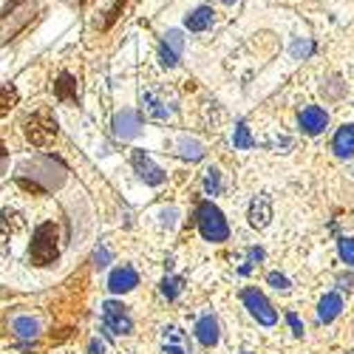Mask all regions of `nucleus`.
<instances>
[{
    "label": "nucleus",
    "instance_id": "nucleus-13",
    "mask_svg": "<svg viewBox=\"0 0 354 354\" xmlns=\"http://www.w3.org/2000/svg\"><path fill=\"white\" fill-rule=\"evenodd\" d=\"M270 218H272V201H270L267 193H261V196H255L252 204H250V224H252L255 230H263V227L270 224Z\"/></svg>",
    "mask_w": 354,
    "mask_h": 354
},
{
    "label": "nucleus",
    "instance_id": "nucleus-5",
    "mask_svg": "<svg viewBox=\"0 0 354 354\" xmlns=\"http://www.w3.org/2000/svg\"><path fill=\"white\" fill-rule=\"evenodd\" d=\"M102 326L108 335H131L133 332V317L125 304L120 301H105L102 304Z\"/></svg>",
    "mask_w": 354,
    "mask_h": 354
},
{
    "label": "nucleus",
    "instance_id": "nucleus-31",
    "mask_svg": "<svg viewBox=\"0 0 354 354\" xmlns=\"http://www.w3.org/2000/svg\"><path fill=\"white\" fill-rule=\"evenodd\" d=\"M108 261V250H97V267H105Z\"/></svg>",
    "mask_w": 354,
    "mask_h": 354
},
{
    "label": "nucleus",
    "instance_id": "nucleus-19",
    "mask_svg": "<svg viewBox=\"0 0 354 354\" xmlns=\"http://www.w3.org/2000/svg\"><path fill=\"white\" fill-rule=\"evenodd\" d=\"M185 26L190 28V32H204V28L213 26V9L210 6H198L196 12H190L185 17Z\"/></svg>",
    "mask_w": 354,
    "mask_h": 354
},
{
    "label": "nucleus",
    "instance_id": "nucleus-6",
    "mask_svg": "<svg viewBox=\"0 0 354 354\" xmlns=\"http://www.w3.org/2000/svg\"><path fill=\"white\" fill-rule=\"evenodd\" d=\"M131 165H133V170H136V176L145 182V185H151V187H159V185H165V179H167V173L159 167V165H153V159L147 156L145 151H133L131 153Z\"/></svg>",
    "mask_w": 354,
    "mask_h": 354
},
{
    "label": "nucleus",
    "instance_id": "nucleus-3",
    "mask_svg": "<svg viewBox=\"0 0 354 354\" xmlns=\"http://www.w3.org/2000/svg\"><path fill=\"white\" fill-rule=\"evenodd\" d=\"M23 136L35 147H48L57 139V120L48 111H37L23 122Z\"/></svg>",
    "mask_w": 354,
    "mask_h": 354
},
{
    "label": "nucleus",
    "instance_id": "nucleus-29",
    "mask_svg": "<svg viewBox=\"0 0 354 354\" xmlns=\"http://www.w3.org/2000/svg\"><path fill=\"white\" fill-rule=\"evenodd\" d=\"M122 6H125V0H116V3L111 6V12H108V20H105V26H111L116 17H120V12H122Z\"/></svg>",
    "mask_w": 354,
    "mask_h": 354
},
{
    "label": "nucleus",
    "instance_id": "nucleus-27",
    "mask_svg": "<svg viewBox=\"0 0 354 354\" xmlns=\"http://www.w3.org/2000/svg\"><path fill=\"white\" fill-rule=\"evenodd\" d=\"M247 258H250V263H244V267H241L244 275L252 270V263H261V261H263V250H261V247H250V250H247Z\"/></svg>",
    "mask_w": 354,
    "mask_h": 354
},
{
    "label": "nucleus",
    "instance_id": "nucleus-25",
    "mask_svg": "<svg viewBox=\"0 0 354 354\" xmlns=\"http://www.w3.org/2000/svg\"><path fill=\"white\" fill-rule=\"evenodd\" d=\"M337 252L346 267H354V239H340L337 241Z\"/></svg>",
    "mask_w": 354,
    "mask_h": 354
},
{
    "label": "nucleus",
    "instance_id": "nucleus-30",
    "mask_svg": "<svg viewBox=\"0 0 354 354\" xmlns=\"http://www.w3.org/2000/svg\"><path fill=\"white\" fill-rule=\"evenodd\" d=\"M88 354H105L102 343H100V340H91V346H88Z\"/></svg>",
    "mask_w": 354,
    "mask_h": 354
},
{
    "label": "nucleus",
    "instance_id": "nucleus-34",
    "mask_svg": "<svg viewBox=\"0 0 354 354\" xmlns=\"http://www.w3.org/2000/svg\"><path fill=\"white\" fill-rule=\"evenodd\" d=\"M244 354H250V351H244Z\"/></svg>",
    "mask_w": 354,
    "mask_h": 354
},
{
    "label": "nucleus",
    "instance_id": "nucleus-23",
    "mask_svg": "<svg viewBox=\"0 0 354 354\" xmlns=\"http://www.w3.org/2000/svg\"><path fill=\"white\" fill-rule=\"evenodd\" d=\"M232 142H235V147H239V151H252V147H255V139L250 136L247 122H239V125H235V136H232Z\"/></svg>",
    "mask_w": 354,
    "mask_h": 354
},
{
    "label": "nucleus",
    "instance_id": "nucleus-12",
    "mask_svg": "<svg viewBox=\"0 0 354 354\" xmlns=\"http://www.w3.org/2000/svg\"><path fill=\"white\" fill-rule=\"evenodd\" d=\"M139 128H142V120H139V113L131 111V108H125V111H120L113 116L116 139H133V136H139Z\"/></svg>",
    "mask_w": 354,
    "mask_h": 354
},
{
    "label": "nucleus",
    "instance_id": "nucleus-4",
    "mask_svg": "<svg viewBox=\"0 0 354 354\" xmlns=\"http://www.w3.org/2000/svg\"><path fill=\"white\" fill-rule=\"evenodd\" d=\"M241 304L247 306V312L261 323V326H275L278 323V312L272 309V304L267 301V295H263L258 286H247L241 292Z\"/></svg>",
    "mask_w": 354,
    "mask_h": 354
},
{
    "label": "nucleus",
    "instance_id": "nucleus-2",
    "mask_svg": "<svg viewBox=\"0 0 354 354\" xmlns=\"http://www.w3.org/2000/svg\"><path fill=\"white\" fill-rule=\"evenodd\" d=\"M196 227H198L204 241L221 244V241L230 239L227 218H224V213L216 207L213 201H198V207H196Z\"/></svg>",
    "mask_w": 354,
    "mask_h": 354
},
{
    "label": "nucleus",
    "instance_id": "nucleus-24",
    "mask_svg": "<svg viewBox=\"0 0 354 354\" xmlns=\"http://www.w3.org/2000/svg\"><path fill=\"white\" fill-rule=\"evenodd\" d=\"M218 190H221V170L218 167H207L204 170V193L218 196Z\"/></svg>",
    "mask_w": 354,
    "mask_h": 354
},
{
    "label": "nucleus",
    "instance_id": "nucleus-18",
    "mask_svg": "<svg viewBox=\"0 0 354 354\" xmlns=\"http://www.w3.org/2000/svg\"><path fill=\"white\" fill-rule=\"evenodd\" d=\"M54 97L60 102H77V80L68 71H63L54 80Z\"/></svg>",
    "mask_w": 354,
    "mask_h": 354
},
{
    "label": "nucleus",
    "instance_id": "nucleus-28",
    "mask_svg": "<svg viewBox=\"0 0 354 354\" xmlns=\"http://www.w3.org/2000/svg\"><path fill=\"white\" fill-rule=\"evenodd\" d=\"M286 323L292 326V332H295V335H298V337H304V323H301V317H298V315H295V312H289V315H286Z\"/></svg>",
    "mask_w": 354,
    "mask_h": 354
},
{
    "label": "nucleus",
    "instance_id": "nucleus-16",
    "mask_svg": "<svg viewBox=\"0 0 354 354\" xmlns=\"http://www.w3.org/2000/svg\"><path fill=\"white\" fill-rule=\"evenodd\" d=\"M332 151H335V156H340V159L354 156V125L337 128V133H335V139H332Z\"/></svg>",
    "mask_w": 354,
    "mask_h": 354
},
{
    "label": "nucleus",
    "instance_id": "nucleus-32",
    "mask_svg": "<svg viewBox=\"0 0 354 354\" xmlns=\"http://www.w3.org/2000/svg\"><path fill=\"white\" fill-rule=\"evenodd\" d=\"M6 156H9V151H6V145H3V142H0V162H3Z\"/></svg>",
    "mask_w": 354,
    "mask_h": 354
},
{
    "label": "nucleus",
    "instance_id": "nucleus-26",
    "mask_svg": "<svg viewBox=\"0 0 354 354\" xmlns=\"http://www.w3.org/2000/svg\"><path fill=\"white\" fill-rule=\"evenodd\" d=\"M267 283L275 286L278 292H289V278L281 275V272H270V275H267Z\"/></svg>",
    "mask_w": 354,
    "mask_h": 354
},
{
    "label": "nucleus",
    "instance_id": "nucleus-22",
    "mask_svg": "<svg viewBox=\"0 0 354 354\" xmlns=\"http://www.w3.org/2000/svg\"><path fill=\"white\" fill-rule=\"evenodd\" d=\"M182 289H185V278H179V275H167L165 281H162V295L167 301H176L182 295Z\"/></svg>",
    "mask_w": 354,
    "mask_h": 354
},
{
    "label": "nucleus",
    "instance_id": "nucleus-8",
    "mask_svg": "<svg viewBox=\"0 0 354 354\" xmlns=\"http://www.w3.org/2000/svg\"><path fill=\"white\" fill-rule=\"evenodd\" d=\"M142 111L151 116V120H156V122H165V120H170V116L176 113V108L159 91H145L142 94Z\"/></svg>",
    "mask_w": 354,
    "mask_h": 354
},
{
    "label": "nucleus",
    "instance_id": "nucleus-11",
    "mask_svg": "<svg viewBox=\"0 0 354 354\" xmlns=\"http://www.w3.org/2000/svg\"><path fill=\"white\" fill-rule=\"evenodd\" d=\"M298 122H301V131H304V133L317 136V133L326 131L329 116H326V111H323L320 105H306V108L301 111V116H298Z\"/></svg>",
    "mask_w": 354,
    "mask_h": 354
},
{
    "label": "nucleus",
    "instance_id": "nucleus-9",
    "mask_svg": "<svg viewBox=\"0 0 354 354\" xmlns=\"http://www.w3.org/2000/svg\"><path fill=\"white\" fill-rule=\"evenodd\" d=\"M136 286H139V275H136V270L131 267V263H122V267H116L108 275V289L113 295H125V292H131Z\"/></svg>",
    "mask_w": 354,
    "mask_h": 354
},
{
    "label": "nucleus",
    "instance_id": "nucleus-7",
    "mask_svg": "<svg viewBox=\"0 0 354 354\" xmlns=\"http://www.w3.org/2000/svg\"><path fill=\"white\" fill-rule=\"evenodd\" d=\"M159 351L162 354H193V346H190V337L185 329L165 326L162 337H159Z\"/></svg>",
    "mask_w": 354,
    "mask_h": 354
},
{
    "label": "nucleus",
    "instance_id": "nucleus-17",
    "mask_svg": "<svg viewBox=\"0 0 354 354\" xmlns=\"http://www.w3.org/2000/svg\"><path fill=\"white\" fill-rule=\"evenodd\" d=\"M12 332H15V337H20V340H35V337L40 335V323H37V317H32V315H15V317H12Z\"/></svg>",
    "mask_w": 354,
    "mask_h": 354
},
{
    "label": "nucleus",
    "instance_id": "nucleus-1",
    "mask_svg": "<svg viewBox=\"0 0 354 354\" xmlns=\"http://www.w3.org/2000/svg\"><path fill=\"white\" fill-rule=\"evenodd\" d=\"M57 258H60V247H57V227L51 221H46L32 235V244H28V263H35V267H51Z\"/></svg>",
    "mask_w": 354,
    "mask_h": 354
},
{
    "label": "nucleus",
    "instance_id": "nucleus-20",
    "mask_svg": "<svg viewBox=\"0 0 354 354\" xmlns=\"http://www.w3.org/2000/svg\"><path fill=\"white\" fill-rule=\"evenodd\" d=\"M179 156L182 159H190V162H198L204 156V145L196 142V139H190V136H182L179 139Z\"/></svg>",
    "mask_w": 354,
    "mask_h": 354
},
{
    "label": "nucleus",
    "instance_id": "nucleus-10",
    "mask_svg": "<svg viewBox=\"0 0 354 354\" xmlns=\"http://www.w3.org/2000/svg\"><path fill=\"white\" fill-rule=\"evenodd\" d=\"M182 51H185V37H182V32H167L165 40H162V46H159V60H162V66L173 68L176 63L182 60Z\"/></svg>",
    "mask_w": 354,
    "mask_h": 354
},
{
    "label": "nucleus",
    "instance_id": "nucleus-14",
    "mask_svg": "<svg viewBox=\"0 0 354 354\" xmlns=\"http://www.w3.org/2000/svg\"><path fill=\"white\" fill-rule=\"evenodd\" d=\"M196 337H198V343L201 346H207V348H213L216 343H218V320H216V315H201L198 317V323H196Z\"/></svg>",
    "mask_w": 354,
    "mask_h": 354
},
{
    "label": "nucleus",
    "instance_id": "nucleus-21",
    "mask_svg": "<svg viewBox=\"0 0 354 354\" xmlns=\"http://www.w3.org/2000/svg\"><path fill=\"white\" fill-rule=\"evenodd\" d=\"M17 102H20V94H17L15 85H3V88H0V116H6Z\"/></svg>",
    "mask_w": 354,
    "mask_h": 354
},
{
    "label": "nucleus",
    "instance_id": "nucleus-15",
    "mask_svg": "<svg viewBox=\"0 0 354 354\" xmlns=\"http://www.w3.org/2000/svg\"><path fill=\"white\" fill-rule=\"evenodd\" d=\"M340 312H343V298H340V292L323 295L320 304H317V320H320V323H332Z\"/></svg>",
    "mask_w": 354,
    "mask_h": 354
},
{
    "label": "nucleus",
    "instance_id": "nucleus-33",
    "mask_svg": "<svg viewBox=\"0 0 354 354\" xmlns=\"http://www.w3.org/2000/svg\"><path fill=\"white\" fill-rule=\"evenodd\" d=\"M224 3H235V0H224Z\"/></svg>",
    "mask_w": 354,
    "mask_h": 354
}]
</instances>
